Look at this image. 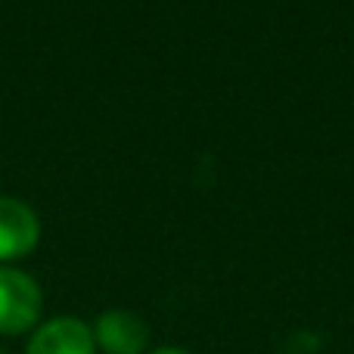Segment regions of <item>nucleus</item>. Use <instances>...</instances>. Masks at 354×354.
<instances>
[{
	"instance_id": "obj_1",
	"label": "nucleus",
	"mask_w": 354,
	"mask_h": 354,
	"mask_svg": "<svg viewBox=\"0 0 354 354\" xmlns=\"http://www.w3.org/2000/svg\"><path fill=\"white\" fill-rule=\"evenodd\" d=\"M44 292L35 277L16 268H0V336H19L37 326Z\"/></svg>"
},
{
	"instance_id": "obj_2",
	"label": "nucleus",
	"mask_w": 354,
	"mask_h": 354,
	"mask_svg": "<svg viewBox=\"0 0 354 354\" xmlns=\"http://www.w3.org/2000/svg\"><path fill=\"white\" fill-rule=\"evenodd\" d=\"M41 239V221L22 199L0 196V261L25 258Z\"/></svg>"
},
{
	"instance_id": "obj_3",
	"label": "nucleus",
	"mask_w": 354,
	"mask_h": 354,
	"mask_svg": "<svg viewBox=\"0 0 354 354\" xmlns=\"http://www.w3.org/2000/svg\"><path fill=\"white\" fill-rule=\"evenodd\" d=\"M28 354H97V339L84 320L53 317L35 330Z\"/></svg>"
},
{
	"instance_id": "obj_4",
	"label": "nucleus",
	"mask_w": 354,
	"mask_h": 354,
	"mask_svg": "<svg viewBox=\"0 0 354 354\" xmlns=\"http://www.w3.org/2000/svg\"><path fill=\"white\" fill-rule=\"evenodd\" d=\"M93 339L106 354H143L149 345V326L140 314L115 308L97 320Z\"/></svg>"
},
{
	"instance_id": "obj_5",
	"label": "nucleus",
	"mask_w": 354,
	"mask_h": 354,
	"mask_svg": "<svg viewBox=\"0 0 354 354\" xmlns=\"http://www.w3.org/2000/svg\"><path fill=\"white\" fill-rule=\"evenodd\" d=\"M153 354H189V351H183V348H159V351H153Z\"/></svg>"
},
{
	"instance_id": "obj_6",
	"label": "nucleus",
	"mask_w": 354,
	"mask_h": 354,
	"mask_svg": "<svg viewBox=\"0 0 354 354\" xmlns=\"http://www.w3.org/2000/svg\"><path fill=\"white\" fill-rule=\"evenodd\" d=\"M0 354H3V351H0Z\"/></svg>"
}]
</instances>
